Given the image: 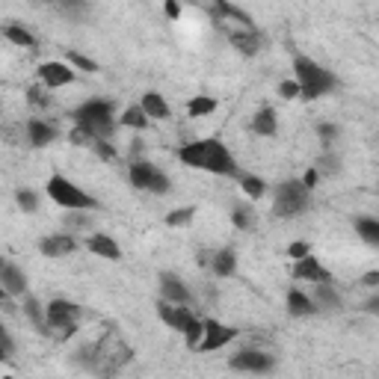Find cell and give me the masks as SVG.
Returning a JSON list of instances; mask_svg holds the SVG:
<instances>
[{"mask_svg": "<svg viewBox=\"0 0 379 379\" xmlns=\"http://www.w3.org/2000/svg\"><path fill=\"white\" fill-rule=\"evenodd\" d=\"M178 160L184 163V166L213 172V175H240L237 160L232 157V152H228L220 140H199V142L181 145Z\"/></svg>", "mask_w": 379, "mask_h": 379, "instance_id": "obj_1", "label": "cell"}, {"mask_svg": "<svg viewBox=\"0 0 379 379\" xmlns=\"http://www.w3.org/2000/svg\"><path fill=\"white\" fill-rule=\"evenodd\" d=\"M293 74H296V84H300V95L305 101H317L326 92L335 89V74L326 72L323 65H317L315 60H308L302 54L293 57Z\"/></svg>", "mask_w": 379, "mask_h": 379, "instance_id": "obj_2", "label": "cell"}, {"mask_svg": "<svg viewBox=\"0 0 379 379\" xmlns=\"http://www.w3.org/2000/svg\"><path fill=\"white\" fill-rule=\"evenodd\" d=\"M72 119H74V128L86 130L95 140H110L113 130H116V119H113V104L110 101H92L80 104L77 110H72Z\"/></svg>", "mask_w": 379, "mask_h": 379, "instance_id": "obj_3", "label": "cell"}, {"mask_svg": "<svg viewBox=\"0 0 379 379\" xmlns=\"http://www.w3.org/2000/svg\"><path fill=\"white\" fill-rule=\"evenodd\" d=\"M311 205V190L302 184V181H285L282 187L276 190V205H273V213L278 220H293L300 217V213H305Z\"/></svg>", "mask_w": 379, "mask_h": 379, "instance_id": "obj_4", "label": "cell"}, {"mask_svg": "<svg viewBox=\"0 0 379 379\" xmlns=\"http://www.w3.org/2000/svg\"><path fill=\"white\" fill-rule=\"evenodd\" d=\"M47 196L60 205V208H69V210H92L98 208V202L92 199V196L86 190H80L74 181L69 178H62V175H51L47 178Z\"/></svg>", "mask_w": 379, "mask_h": 379, "instance_id": "obj_5", "label": "cell"}, {"mask_svg": "<svg viewBox=\"0 0 379 379\" xmlns=\"http://www.w3.org/2000/svg\"><path fill=\"white\" fill-rule=\"evenodd\" d=\"M77 317H80V308L74 302L54 300V302H47V308H45V326H42V332L47 335V329H51V332H60V338H69L74 329H77Z\"/></svg>", "mask_w": 379, "mask_h": 379, "instance_id": "obj_6", "label": "cell"}, {"mask_svg": "<svg viewBox=\"0 0 379 379\" xmlns=\"http://www.w3.org/2000/svg\"><path fill=\"white\" fill-rule=\"evenodd\" d=\"M130 184H134L137 190H148V193H169L172 190V181L166 172H160L154 163H148V160H137V163H130Z\"/></svg>", "mask_w": 379, "mask_h": 379, "instance_id": "obj_7", "label": "cell"}, {"mask_svg": "<svg viewBox=\"0 0 379 379\" xmlns=\"http://www.w3.org/2000/svg\"><path fill=\"white\" fill-rule=\"evenodd\" d=\"M237 338V329L234 326H225L217 320H205L202 323V341L196 344L199 353H213V350H222L225 344H232Z\"/></svg>", "mask_w": 379, "mask_h": 379, "instance_id": "obj_8", "label": "cell"}, {"mask_svg": "<svg viewBox=\"0 0 379 379\" xmlns=\"http://www.w3.org/2000/svg\"><path fill=\"white\" fill-rule=\"evenodd\" d=\"M0 288L6 290V296H24L27 293V276L6 258H0Z\"/></svg>", "mask_w": 379, "mask_h": 379, "instance_id": "obj_9", "label": "cell"}, {"mask_svg": "<svg viewBox=\"0 0 379 379\" xmlns=\"http://www.w3.org/2000/svg\"><path fill=\"white\" fill-rule=\"evenodd\" d=\"M39 80L47 89H60V86H69L74 80V69L65 62H45L39 65Z\"/></svg>", "mask_w": 379, "mask_h": 379, "instance_id": "obj_10", "label": "cell"}, {"mask_svg": "<svg viewBox=\"0 0 379 379\" xmlns=\"http://www.w3.org/2000/svg\"><path fill=\"white\" fill-rule=\"evenodd\" d=\"M234 370H252V373H267L273 368V356L261 353V350H243L228 361Z\"/></svg>", "mask_w": 379, "mask_h": 379, "instance_id": "obj_11", "label": "cell"}, {"mask_svg": "<svg viewBox=\"0 0 379 379\" xmlns=\"http://www.w3.org/2000/svg\"><path fill=\"white\" fill-rule=\"evenodd\" d=\"M157 315H160V320L166 323V326H172V329H184L190 320H193V315H190V308H184V305H172V302H166V300H160L157 302Z\"/></svg>", "mask_w": 379, "mask_h": 379, "instance_id": "obj_12", "label": "cell"}, {"mask_svg": "<svg viewBox=\"0 0 379 379\" xmlns=\"http://www.w3.org/2000/svg\"><path fill=\"white\" fill-rule=\"evenodd\" d=\"M39 249L47 258H62V255H72L77 249V240L72 234H51V237H45L39 243Z\"/></svg>", "mask_w": 379, "mask_h": 379, "instance_id": "obj_13", "label": "cell"}, {"mask_svg": "<svg viewBox=\"0 0 379 379\" xmlns=\"http://www.w3.org/2000/svg\"><path fill=\"white\" fill-rule=\"evenodd\" d=\"M293 276L296 278H308V282H332V276H329L317 258H311V252L305 258H296V267H293Z\"/></svg>", "mask_w": 379, "mask_h": 379, "instance_id": "obj_14", "label": "cell"}, {"mask_svg": "<svg viewBox=\"0 0 379 379\" xmlns=\"http://www.w3.org/2000/svg\"><path fill=\"white\" fill-rule=\"evenodd\" d=\"M160 293H163V300L166 302H178V305H184L190 300V290L184 288V282H181L175 273H163L160 276Z\"/></svg>", "mask_w": 379, "mask_h": 379, "instance_id": "obj_15", "label": "cell"}, {"mask_svg": "<svg viewBox=\"0 0 379 379\" xmlns=\"http://www.w3.org/2000/svg\"><path fill=\"white\" fill-rule=\"evenodd\" d=\"M228 39H232V45L237 47L240 54H246V57H255L258 51H261V36L255 30H234V33H228Z\"/></svg>", "mask_w": 379, "mask_h": 379, "instance_id": "obj_16", "label": "cell"}, {"mask_svg": "<svg viewBox=\"0 0 379 379\" xmlns=\"http://www.w3.org/2000/svg\"><path fill=\"white\" fill-rule=\"evenodd\" d=\"M86 246H89L95 255H101V258H107V261H119V258H122L119 243L113 240L110 234H92V237L86 240Z\"/></svg>", "mask_w": 379, "mask_h": 379, "instance_id": "obj_17", "label": "cell"}, {"mask_svg": "<svg viewBox=\"0 0 379 379\" xmlns=\"http://www.w3.org/2000/svg\"><path fill=\"white\" fill-rule=\"evenodd\" d=\"M208 267L217 273V276H234V270H237V252H234V249H220V252H213Z\"/></svg>", "mask_w": 379, "mask_h": 379, "instance_id": "obj_18", "label": "cell"}, {"mask_svg": "<svg viewBox=\"0 0 379 379\" xmlns=\"http://www.w3.org/2000/svg\"><path fill=\"white\" fill-rule=\"evenodd\" d=\"M288 311H290L293 317H305V315H315L317 302L311 300V296H305L302 290H290L288 293Z\"/></svg>", "mask_w": 379, "mask_h": 379, "instance_id": "obj_19", "label": "cell"}, {"mask_svg": "<svg viewBox=\"0 0 379 379\" xmlns=\"http://www.w3.org/2000/svg\"><path fill=\"white\" fill-rule=\"evenodd\" d=\"M27 137H30V142L33 145H51L54 140H57V130L47 125V122H39V119H33V122H27Z\"/></svg>", "mask_w": 379, "mask_h": 379, "instance_id": "obj_20", "label": "cell"}, {"mask_svg": "<svg viewBox=\"0 0 379 379\" xmlns=\"http://www.w3.org/2000/svg\"><path fill=\"white\" fill-rule=\"evenodd\" d=\"M276 110L273 107H261L252 119V130L258 137H276Z\"/></svg>", "mask_w": 379, "mask_h": 379, "instance_id": "obj_21", "label": "cell"}, {"mask_svg": "<svg viewBox=\"0 0 379 379\" xmlns=\"http://www.w3.org/2000/svg\"><path fill=\"white\" fill-rule=\"evenodd\" d=\"M140 107L145 110V116H152V119H169V104L163 101L160 92H145Z\"/></svg>", "mask_w": 379, "mask_h": 379, "instance_id": "obj_22", "label": "cell"}, {"mask_svg": "<svg viewBox=\"0 0 379 379\" xmlns=\"http://www.w3.org/2000/svg\"><path fill=\"white\" fill-rule=\"evenodd\" d=\"M187 110H190L193 119H202V116H208V113L217 110V98H210V95H196L193 101L187 104Z\"/></svg>", "mask_w": 379, "mask_h": 379, "instance_id": "obj_23", "label": "cell"}, {"mask_svg": "<svg viewBox=\"0 0 379 379\" xmlns=\"http://www.w3.org/2000/svg\"><path fill=\"white\" fill-rule=\"evenodd\" d=\"M356 232L361 234V240L370 243V246H376V243H379V222H376V220L358 217V220H356Z\"/></svg>", "mask_w": 379, "mask_h": 379, "instance_id": "obj_24", "label": "cell"}, {"mask_svg": "<svg viewBox=\"0 0 379 379\" xmlns=\"http://www.w3.org/2000/svg\"><path fill=\"white\" fill-rule=\"evenodd\" d=\"M6 39L12 45H18V47H36V39H33V33L24 30L21 24H9L6 27Z\"/></svg>", "mask_w": 379, "mask_h": 379, "instance_id": "obj_25", "label": "cell"}, {"mask_svg": "<svg viewBox=\"0 0 379 379\" xmlns=\"http://www.w3.org/2000/svg\"><path fill=\"white\" fill-rule=\"evenodd\" d=\"M119 125H125V128H137V130H142V128L148 125V116H145V110H142L140 104H134V107H128V110L122 113V119H119Z\"/></svg>", "mask_w": 379, "mask_h": 379, "instance_id": "obj_26", "label": "cell"}, {"mask_svg": "<svg viewBox=\"0 0 379 379\" xmlns=\"http://www.w3.org/2000/svg\"><path fill=\"white\" fill-rule=\"evenodd\" d=\"M240 187L249 199H261V196L267 193V184H264V178H258V175H240Z\"/></svg>", "mask_w": 379, "mask_h": 379, "instance_id": "obj_27", "label": "cell"}, {"mask_svg": "<svg viewBox=\"0 0 379 379\" xmlns=\"http://www.w3.org/2000/svg\"><path fill=\"white\" fill-rule=\"evenodd\" d=\"M317 302L320 305H326V308H341V300H338V293L332 290V288H329L326 282H317Z\"/></svg>", "mask_w": 379, "mask_h": 379, "instance_id": "obj_28", "label": "cell"}, {"mask_svg": "<svg viewBox=\"0 0 379 379\" xmlns=\"http://www.w3.org/2000/svg\"><path fill=\"white\" fill-rule=\"evenodd\" d=\"M193 208H178V210H172V213H166V225H172V228H178V225H190L193 222Z\"/></svg>", "mask_w": 379, "mask_h": 379, "instance_id": "obj_29", "label": "cell"}, {"mask_svg": "<svg viewBox=\"0 0 379 379\" xmlns=\"http://www.w3.org/2000/svg\"><path fill=\"white\" fill-rule=\"evenodd\" d=\"M15 202H18V208L21 210H27V213H33V210H36L39 208V199H36V193H33V190H18V193H15Z\"/></svg>", "mask_w": 379, "mask_h": 379, "instance_id": "obj_30", "label": "cell"}, {"mask_svg": "<svg viewBox=\"0 0 379 379\" xmlns=\"http://www.w3.org/2000/svg\"><path fill=\"white\" fill-rule=\"evenodd\" d=\"M181 332H184V341H187V347H196V344H199V338H202V323L199 320H190L184 329H181Z\"/></svg>", "mask_w": 379, "mask_h": 379, "instance_id": "obj_31", "label": "cell"}, {"mask_svg": "<svg viewBox=\"0 0 379 379\" xmlns=\"http://www.w3.org/2000/svg\"><path fill=\"white\" fill-rule=\"evenodd\" d=\"M69 62H72V65H77L80 72H95V69H98V65H95L92 60H86L84 54H77V51H69Z\"/></svg>", "mask_w": 379, "mask_h": 379, "instance_id": "obj_32", "label": "cell"}, {"mask_svg": "<svg viewBox=\"0 0 379 379\" xmlns=\"http://www.w3.org/2000/svg\"><path fill=\"white\" fill-rule=\"evenodd\" d=\"M278 95L288 98V101L290 98H300V84H296V80H285V84L278 86Z\"/></svg>", "mask_w": 379, "mask_h": 379, "instance_id": "obj_33", "label": "cell"}, {"mask_svg": "<svg viewBox=\"0 0 379 379\" xmlns=\"http://www.w3.org/2000/svg\"><path fill=\"white\" fill-rule=\"evenodd\" d=\"M232 222H234L237 228H249V225H252V220H249V210H246V208H234V213H232Z\"/></svg>", "mask_w": 379, "mask_h": 379, "instance_id": "obj_34", "label": "cell"}, {"mask_svg": "<svg viewBox=\"0 0 379 379\" xmlns=\"http://www.w3.org/2000/svg\"><path fill=\"white\" fill-rule=\"evenodd\" d=\"M317 134H320L323 142L329 145V142H332V140L338 137V128H335V125H320V128H317Z\"/></svg>", "mask_w": 379, "mask_h": 379, "instance_id": "obj_35", "label": "cell"}, {"mask_svg": "<svg viewBox=\"0 0 379 379\" xmlns=\"http://www.w3.org/2000/svg\"><path fill=\"white\" fill-rule=\"evenodd\" d=\"M288 255L296 261V258H305L308 255V243H290L288 246Z\"/></svg>", "mask_w": 379, "mask_h": 379, "instance_id": "obj_36", "label": "cell"}, {"mask_svg": "<svg viewBox=\"0 0 379 379\" xmlns=\"http://www.w3.org/2000/svg\"><path fill=\"white\" fill-rule=\"evenodd\" d=\"M27 101H30V104H39V107H45V104H47V98H45V92H42V89H36V86H33V89L27 92Z\"/></svg>", "mask_w": 379, "mask_h": 379, "instance_id": "obj_37", "label": "cell"}, {"mask_svg": "<svg viewBox=\"0 0 379 379\" xmlns=\"http://www.w3.org/2000/svg\"><path fill=\"white\" fill-rule=\"evenodd\" d=\"M0 347H4L6 353H12V338H9V332L4 329V323H0Z\"/></svg>", "mask_w": 379, "mask_h": 379, "instance_id": "obj_38", "label": "cell"}, {"mask_svg": "<svg viewBox=\"0 0 379 379\" xmlns=\"http://www.w3.org/2000/svg\"><path fill=\"white\" fill-rule=\"evenodd\" d=\"M163 9H166V15H169V18H178V15H181L178 0H166V6H163Z\"/></svg>", "mask_w": 379, "mask_h": 379, "instance_id": "obj_39", "label": "cell"}, {"mask_svg": "<svg viewBox=\"0 0 379 379\" xmlns=\"http://www.w3.org/2000/svg\"><path fill=\"white\" fill-rule=\"evenodd\" d=\"M302 184H305L308 190H311V187H315V184H317V169H308V172L302 175Z\"/></svg>", "mask_w": 379, "mask_h": 379, "instance_id": "obj_40", "label": "cell"}, {"mask_svg": "<svg viewBox=\"0 0 379 379\" xmlns=\"http://www.w3.org/2000/svg\"><path fill=\"white\" fill-rule=\"evenodd\" d=\"M361 282H365L368 288H376V285H379V273H376V270H373V273H368L365 278H361Z\"/></svg>", "mask_w": 379, "mask_h": 379, "instance_id": "obj_41", "label": "cell"}, {"mask_svg": "<svg viewBox=\"0 0 379 379\" xmlns=\"http://www.w3.org/2000/svg\"><path fill=\"white\" fill-rule=\"evenodd\" d=\"M320 163H323V166H326L329 172H335V169H338V160H335V157H323Z\"/></svg>", "mask_w": 379, "mask_h": 379, "instance_id": "obj_42", "label": "cell"}, {"mask_svg": "<svg viewBox=\"0 0 379 379\" xmlns=\"http://www.w3.org/2000/svg\"><path fill=\"white\" fill-rule=\"evenodd\" d=\"M65 222H69V225H84L86 220H80V217H65Z\"/></svg>", "mask_w": 379, "mask_h": 379, "instance_id": "obj_43", "label": "cell"}, {"mask_svg": "<svg viewBox=\"0 0 379 379\" xmlns=\"http://www.w3.org/2000/svg\"><path fill=\"white\" fill-rule=\"evenodd\" d=\"M6 356H9V353H6V350H4V347H0V361H4V358H6Z\"/></svg>", "mask_w": 379, "mask_h": 379, "instance_id": "obj_44", "label": "cell"}, {"mask_svg": "<svg viewBox=\"0 0 379 379\" xmlns=\"http://www.w3.org/2000/svg\"><path fill=\"white\" fill-rule=\"evenodd\" d=\"M0 300H6V290L4 288H0Z\"/></svg>", "mask_w": 379, "mask_h": 379, "instance_id": "obj_45", "label": "cell"}]
</instances>
